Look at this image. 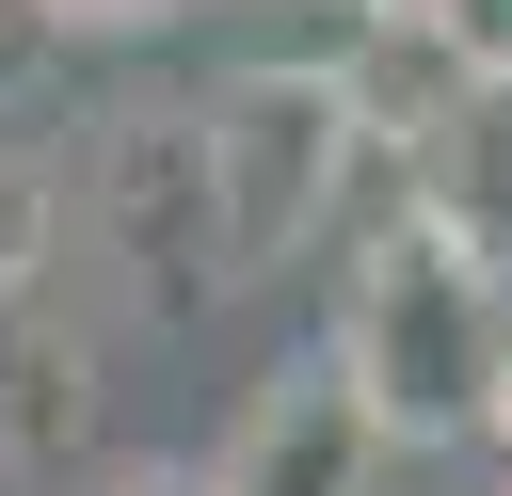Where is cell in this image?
<instances>
[{
  "label": "cell",
  "instance_id": "7",
  "mask_svg": "<svg viewBox=\"0 0 512 496\" xmlns=\"http://www.w3.org/2000/svg\"><path fill=\"white\" fill-rule=\"evenodd\" d=\"M64 240H80V160L32 112H0V304H32L64 272Z\"/></svg>",
  "mask_w": 512,
  "mask_h": 496
},
{
  "label": "cell",
  "instance_id": "6",
  "mask_svg": "<svg viewBox=\"0 0 512 496\" xmlns=\"http://www.w3.org/2000/svg\"><path fill=\"white\" fill-rule=\"evenodd\" d=\"M416 208L512 272V80L448 96V128H416Z\"/></svg>",
  "mask_w": 512,
  "mask_h": 496
},
{
  "label": "cell",
  "instance_id": "9",
  "mask_svg": "<svg viewBox=\"0 0 512 496\" xmlns=\"http://www.w3.org/2000/svg\"><path fill=\"white\" fill-rule=\"evenodd\" d=\"M48 16H64L80 48H96V32H160V16H192V0H48Z\"/></svg>",
  "mask_w": 512,
  "mask_h": 496
},
{
  "label": "cell",
  "instance_id": "2",
  "mask_svg": "<svg viewBox=\"0 0 512 496\" xmlns=\"http://www.w3.org/2000/svg\"><path fill=\"white\" fill-rule=\"evenodd\" d=\"M368 144H384V128H368L352 64H320V48H272V64H224V80H208V160H224L240 288H272V272H304V256L336 240Z\"/></svg>",
  "mask_w": 512,
  "mask_h": 496
},
{
  "label": "cell",
  "instance_id": "1",
  "mask_svg": "<svg viewBox=\"0 0 512 496\" xmlns=\"http://www.w3.org/2000/svg\"><path fill=\"white\" fill-rule=\"evenodd\" d=\"M320 352L384 400L400 448H480V432H512V288H496V256L448 240L432 208H400V224L352 256Z\"/></svg>",
  "mask_w": 512,
  "mask_h": 496
},
{
  "label": "cell",
  "instance_id": "4",
  "mask_svg": "<svg viewBox=\"0 0 512 496\" xmlns=\"http://www.w3.org/2000/svg\"><path fill=\"white\" fill-rule=\"evenodd\" d=\"M384 464H400V432H384V400H368L336 352L256 368V384L224 400V432H208V480H224V496H384Z\"/></svg>",
  "mask_w": 512,
  "mask_h": 496
},
{
  "label": "cell",
  "instance_id": "5",
  "mask_svg": "<svg viewBox=\"0 0 512 496\" xmlns=\"http://www.w3.org/2000/svg\"><path fill=\"white\" fill-rule=\"evenodd\" d=\"M96 416H112L96 336H80L48 288L0 304V480H64V464H96Z\"/></svg>",
  "mask_w": 512,
  "mask_h": 496
},
{
  "label": "cell",
  "instance_id": "3",
  "mask_svg": "<svg viewBox=\"0 0 512 496\" xmlns=\"http://www.w3.org/2000/svg\"><path fill=\"white\" fill-rule=\"evenodd\" d=\"M64 160H80V240L128 272L144 320H208V304L240 288L224 160H208V96H96Z\"/></svg>",
  "mask_w": 512,
  "mask_h": 496
},
{
  "label": "cell",
  "instance_id": "8",
  "mask_svg": "<svg viewBox=\"0 0 512 496\" xmlns=\"http://www.w3.org/2000/svg\"><path fill=\"white\" fill-rule=\"evenodd\" d=\"M80 496H224L208 448H144V464H80Z\"/></svg>",
  "mask_w": 512,
  "mask_h": 496
}]
</instances>
